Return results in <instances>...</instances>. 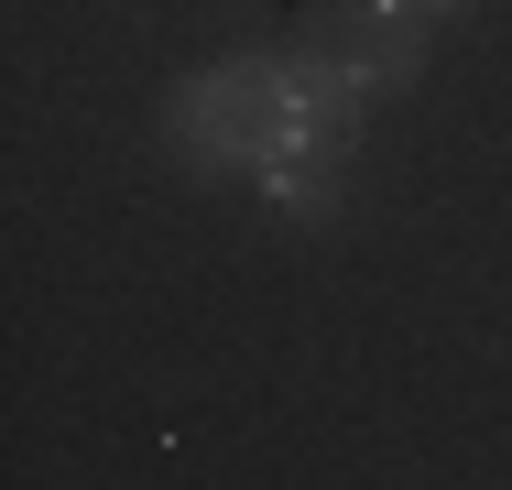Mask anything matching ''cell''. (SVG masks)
Here are the masks:
<instances>
[{"label": "cell", "mask_w": 512, "mask_h": 490, "mask_svg": "<svg viewBox=\"0 0 512 490\" xmlns=\"http://www.w3.org/2000/svg\"><path fill=\"white\" fill-rule=\"evenodd\" d=\"M164 142L197 175H262L273 153H295V44L229 55L164 98Z\"/></svg>", "instance_id": "obj_1"}, {"label": "cell", "mask_w": 512, "mask_h": 490, "mask_svg": "<svg viewBox=\"0 0 512 490\" xmlns=\"http://www.w3.org/2000/svg\"><path fill=\"white\" fill-rule=\"evenodd\" d=\"M295 44L327 55V66H349L371 98H393V88L425 77V11H404V0H316Z\"/></svg>", "instance_id": "obj_2"}, {"label": "cell", "mask_w": 512, "mask_h": 490, "mask_svg": "<svg viewBox=\"0 0 512 490\" xmlns=\"http://www.w3.org/2000/svg\"><path fill=\"white\" fill-rule=\"evenodd\" d=\"M360 120H371V88H360L349 66H327V55L295 44V153L349 164V153H360Z\"/></svg>", "instance_id": "obj_3"}, {"label": "cell", "mask_w": 512, "mask_h": 490, "mask_svg": "<svg viewBox=\"0 0 512 490\" xmlns=\"http://www.w3.org/2000/svg\"><path fill=\"white\" fill-rule=\"evenodd\" d=\"M251 186L273 196L284 218H338V164H316V153H273Z\"/></svg>", "instance_id": "obj_4"}, {"label": "cell", "mask_w": 512, "mask_h": 490, "mask_svg": "<svg viewBox=\"0 0 512 490\" xmlns=\"http://www.w3.org/2000/svg\"><path fill=\"white\" fill-rule=\"evenodd\" d=\"M414 11H425V22H436V11H480V0H414Z\"/></svg>", "instance_id": "obj_5"}, {"label": "cell", "mask_w": 512, "mask_h": 490, "mask_svg": "<svg viewBox=\"0 0 512 490\" xmlns=\"http://www.w3.org/2000/svg\"><path fill=\"white\" fill-rule=\"evenodd\" d=\"M404 11H414V0H404Z\"/></svg>", "instance_id": "obj_6"}]
</instances>
